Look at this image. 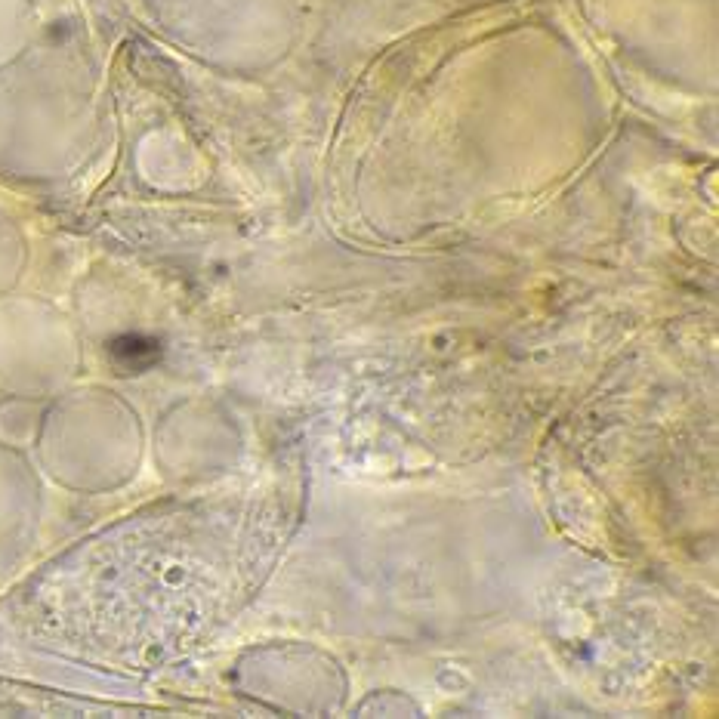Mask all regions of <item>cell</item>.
I'll list each match as a JSON object with an SVG mask.
<instances>
[{"label":"cell","mask_w":719,"mask_h":719,"mask_svg":"<svg viewBox=\"0 0 719 719\" xmlns=\"http://www.w3.org/2000/svg\"><path fill=\"white\" fill-rule=\"evenodd\" d=\"M112 355H115L118 368L142 371L158 358V346L152 340H142V337H121V340L112 343Z\"/></svg>","instance_id":"obj_1"}]
</instances>
